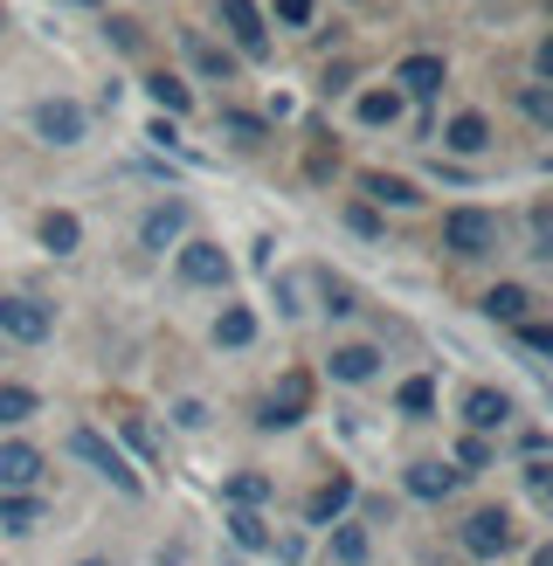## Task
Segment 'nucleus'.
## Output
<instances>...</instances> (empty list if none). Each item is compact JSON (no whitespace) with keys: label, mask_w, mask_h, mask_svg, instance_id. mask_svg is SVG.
Wrapping results in <instances>:
<instances>
[{"label":"nucleus","mask_w":553,"mask_h":566,"mask_svg":"<svg viewBox=\"0 0 553 566\" xmlns=\"http://www.w3.org/2000/svg\"><path fill=\"white\" fill-rule=\"evenodd\" d=\"M76 8H97V0H76Z\"/></svg>","instance_id":"obj_47"},{"label":"nucleus","mask_w":553,"mask_h":566,"mask_svg":"<svg viewBox=\"0 0 553 566\" xmlns=\"http://www.w3.org/2000/svg\"><path fill=\"white\" fill-rule=\"evenodd\" d=\"M519 338H525L533 353H553V325H533V318H525V325H519Z\"/></svg>","instance_id":"obj_38"},{"label":"nucleus","mask_w":553,"mask_h":566,"mask_svg":"<svg viewBox=\"0 0 553 566\" xmlns=\"http://www.w3.org/2000/svg\"><path fill=\"white\" fill-rule=\"evenodd\" d=\"M463 421H470V436L505 429V421H512V394H498V387H470V394H463Z\"/></svg>","instance_id":"obj_9"},{"label":"nucleus","mask_w":553,"mask_h":566,"mask_svg":"<svg viewBox=\"0 0 553 566\" xmlns=\"http://www.w3.org/2000/svg\"><path fill=\"white\" fill-rule=\"evenodd\" d=\"M276 21H284V28H304V21H312V0H276Z\"/></svg>","instance_id":"obj_36"},{"label":"nucleus","mask_w":553,"mask_h":566,"mask_svg":"<svg viewBox=\"0 0 553 566\" xmlns=\"http://www.w3.org/2000/svg\"><path fill=\"white\" fill-rule=\"evenodd\" d=\"M304 408H312V374H284L276 394L263 401V429H298Z\"/></svg>","instance_id":"obj_7"},{"label":"nucleus","mask_w":553,"mask_h":566,"mask_svg":"<svg viewBox=\"0 0 553 566\" xmlns=\"http://www.w3.org/2000/svg\"><path fill=\"white\" fill-rule=\"evenodd\" d=\"M395 408H401V415H429V408H436V387H429V380H401Z\"/></svg>","instance_id":"obj_31"},{"label":"nucleus","mask_w":553,"mask_h":566,"mask_svg":"<svg viewBox=\"0 0 553 566\" xmlns=\"http://www.w3.org/2000/svg\"><path fill=\"white\" fill-rule=\"evenodd\" d=\"M442 146H450V153H484L491 146V125L478 118V111H457V118L442 125Z\"/></svg>","instance_id":"obj_16"},{"label":"nucleus","mask_w":553,"mask_h":566,"mask_svg":"<svg viewBox=\"0 0 553 566\" xmlns=\"http://www.w3.org/2000/svg\"><path fill=\"white\" fill-rule=\"evenodd\" d=\"M215 8H221V28L236 35V49L249 55V63H263V55H270V28L257 14V0H215Z\"/></svg>","instance_id":"obj_5"},{"label":"nucleus","mask_w":553,"mask_h":566,"mask_svg":"<svg viewBox=\"0 0 553 566\" xmlns=\"http://www.w3.org/2000/svg\"><path fill=\"white\" fill-rule=\"evenodd\" d=\"M533 229H540V256H546V263H553V214H546V208H540V214H533Z\"/></svg>","instance_id":"obj_40"},{"label":"nucleus","mask_w":553,"mask_h":566,"mask_svg":"<svg viewBox=\"0 0 553 566\" xmlns=\"http://www.w3.org/2000/svg\"><path fill=\"white\" fill-rule=\"evenodd\" d=\"M35 138H42V146H83V104L42 97L35 104Z\"/></svg>","instance_id":"obj_6"},{"label":"nucleus","mask_w":553,"mask_h":566,"mask_svg":"<svg viewBox=\"0 0 553 566\" xmlns=\"http://www.w3.org/2000/svg\"><path fill=\"white\" fill-rule=\"evenodd\" d=\"M525 311H533V291H525V283H491L484 291V318L491 325H525Z\"/></svg>","instance_id":"obj_13"},{"label":"nucleus","mask_w":553,"mask_h":566,"mask_svg":"<svg viewBox=\"0 0 553 566\" xmlns=\"http://www.w3.org/2000/svg\"><path fill=\"white\" fill-rule=\"evenodd\" d=\"M346 229H353V235H380V221H374V208L353 201V208H346Z\"/></svg>","instance_id":"obj_37"},{"label":"nucleus","mask_w":553,"mask_h":566,"mask_svg":"<svg viewBox=\"0 0 553 566\" xmlns=\"http://www.w3.org/2000/svg\"><path fill=\"white\" fill-rule=\"evenodd\" d=\"M146 91H153V104H159V118H187V111H194V91H187L180 76H166V70L146 76Z\"/></svg>","instance_id":"obj_17"},{"label":"nucleus","mask_w":553,"mask_h":566,"mask_svg":"<svg viewBox=\"0 0 553 566\" xmlns=\"http://www.w3.org/2000/svg\"><path fill=\"white\" fill-rule=\"evenodd\" d=\"M35 525H42V497L0 491V532H35Z\"/></svg>","instance_id":"obj_21"},{"label":"nucleus","mask_w":553,"mask_h":566,"mask_svg":"<svg viewBox=\"0 0 553 566\" xmlns=\"http://www.w3.org/2000/svg\"><path fill=\"white\" fill-rule=\"evenodd\" d=\"M221 132H229L236 146H263V138H270V125L249 118V111H221Z\"/></svg>","instance_id":"obj_27"},{"label":"nucleus","mask_w":553,"mask_h":566,"mask_svg":"<svg viewBox=\"0 0 553 566\" xmlns=\"http://www.w3.org/2000/svg\"><path fill=\"white\" fill-rule=\"evenodd\" d=\"M395 83H401V91H415V97H436L442 83H450V70H442V55H401Z\"/></svg>","instance_id":"obj_11"},{"label":"nucleus","mask_w":553,"mask_h":566,"mask_svg":"<svg viewBox=\"0 0 553 566\" xmlns=\"http://www.w3.org/2000/svg\"><path fill=\"white\" fill-rule=\"evenodd\" d=\"M174 421H180V429H201L208 408H201V401H180V408H174Z\"/></svg>","instance_id":"obj_39"},{"label":"nucleus","mask_w":553,"mask_h":566,"mask_svg":"<svg viewBox=\"0 0 553 566\" xmlns=\"http://www.w3.org/2000/svg\"><path fill=\"white\" fill-rule=\"evenodd\" d=\"M249 338H257V311H249V304H221L215 346H249Z\"/></svg>","instance_id":"obj_23"},{"label":"nucleus","mask_w":553,"mask_h":566,"mask_svg":"<svg viewBox=\"0 0 553 566\" xmlns=\"http://www.w3.org/2000/svg\"><path fill=\"white\" fill-rule=\"evenodd\" d=\"M332 553H340L346 566L367 559V525H332Z\"/></svg>","instance_id":"obj_28"},{"label":"nucleus","mask_w":553,"mask_h":566,"mask_svg":"<svg viewBox=\"0 0 553 566\" xmlns=\"http://www.w3.org/2000/svg\"><path fill=\"white\" fill-rule=\"evenodd\" d=\"M457 539H463L470 559H505L519 532H512V512H498V504H491V512H470V518H463Z\"/></svg>","instance_id":"obj_3"},{"label":"nucleus","mask_w":553,"mask_h":566,"mask_svg":"<svg viewBox=\"0 0 553 566\" xmlns=\"http://www.w3.org/2000/svg\"><path fill=\"white\" fill-rule=\"evenodd\" d=\"M325 366H332V380H353V387H359V380L380 374V353H374V346H340Z\"/></svg>","instance_id":"obj_19"},{"label":"nucleus","mask_w":553,"mask_h":566,"mask_svg":"<svg viewBox=\"0 0 553 566\" xmlns=\"http://www.w3.org/2000/svg\"><path fill=\"white\" fill-rule=\"evenodd\" d=\"M118 429H125V442L138 449V457H159V442H153V429H146V421H138V415H125Z\"/></svg>","instance_id":"obj_33"},{"label":"nucleus","mask_w":553,"mask_h":566,"mask_svg":"<svg viewBox=\"0 0 553 566\" xmlns=\"http://www.w3.org/2000/svg\"><path fill=\"white\" fill-rule=\"evenodd\" d=\"M325 311H332V318H346V311H353V283H332L325 276Z\"/></svg>","instance_id":"obj_35"},{"label":"nucleus","mask_w":553,"mask_h":566,"mask_svg":"<svg viewBox=\"0 0 553 566\" xmlns=\"http://www.w3.org/2000/svg\"><path fill=\"white\" fill-rule=\"evenodd\" d=\"M359 187H367V201H387V208H415V201H422L415 180H401V174H359Z\"/></svg>","instance_id":"obj_22"},{"label":"nucleus","mask_w":553,"mask_h":566,"mask_svg":"<svg viewBox=\"0 0 553 566\" xmlns=\"http://www.w3.org/2000/svg\"><path fill=\"white\" fill-rule=\"evenodd\" d=\"M533 566H553V546H540V553H533Z\"/></svg>","instance_id":"obj_43"},{"label":"nucleus","mask_w":553,"mask_h":566,"mask_svg":"<svg viewBox=\"0 0 553 566\" xmlns=\"http://www.w3.org/2000/svg\"><path fill=\"white\" fill-rule=\"evenodd\" d=\"M0 28H8V0H0Z\"/></svg>","instance_id":"obj_46"},{"label":"nucleus","mask_w":553,"mask_h":566,"mask_svg":"<svg viewBox=\"0 0 553 566\" xmlns=\"http://www.w3.org/2000/svg\"><path fill=\"white\" fill-rule=\"evenodd\" d=\"M42 401H35V387H0V429H21L28 415H35Z\"/></svg>","instance_id":"obj_25"},{"label":"nucleus","mask_w":553,"mask_h":566,"mask_svg":"<svg viewBox=\"0 0 553 566\" xmlns=\"http://www.w3.org/2000/svg\"><path fill=\"white\" fill-rule=\"evenodd\" d=\"M442 249L463 256V263L491 256V249H498V214H484V208H450V214H442Z\"/></svg>","instance_id":"obj_1"},{"label":"nucleus","mask_w":553,"mask_h":566,"mask_svg":"<svg viewBox=\"0 0 553 566\" xmlns=\"http://www.w3.org/2000/svg\"><path fill=\"white\" fill-rule=\"evenodd\" d=\"M76 566H111V559H76Z\"/></svg>","instance_id":"obj_45"},{"label":"nucleus","mask_w":553,"mask_h":566,"mask_svg":"<svg viewBox=\"0 0 553 566\" xmlns=\"http://www.w3.org/2000/svg\"><path fill=\"white\" fill-rule=\"evenodd\" d=\"M353 504V476H332V484L312 491V504H304V518L312 525H340V512Z\"/></svg>","instance_id":"obj_15"},{"label":"nucleus","mask_w":553,"mask_h":566,"mask_svg":"<svg viewBox=\"0 0 553 566\" xmlns=\"http://www.w3.org/2000/svg\"><path fill=\"white\" fill-rule=\"evenodd\" d=\"M0 332H8V338H21V346H42V338L55 332V311H49L42 297H21V291H8V297H0Z\"/></svg>","instance_id":"obj_4"},{"label":"nucleus","mask_w":553,"mask_h":566,"mask_svg":"<svg viewBox=\"0 0 553 566\" xmlns=\"http://www.w3.org/2000/svg\"><path fill=\"white\" fill-rule=\"evenodd\" d=\"M229 539H236L242 553H263V546H270V532H263V518L249 512V504H229Z\"/></svg>","instance_id":"obj_24"},{"label":"nucleus","mask_w":553,"mask_h":566,"mask_svg":"<svg viewBox=\"0 0 553 566\" xmlns=\"http://www.w3.org/2000/svg\"><path fill=\"white\" fill-rule=\"evenodd\" d=\"M180 49L194 55V70H201V76H215V83H229V76H236V55H229V49H215V42L201 35V28H187Z\"/></svg>","instance_id":"obj_14"},{"label":"nucleus","mask_w":553,"mask_h":566,"mask_svg":"<svg viewBox=\"0 0 553 566\" xmlns=\"http://www.w3.org/2000/svg\"><path fill=\"white\" fill-rule=\"evenodd\" d=\"M519 111H525L533 125L553 132V91H546V83H525V91H519Z\"/></svg>","instance_id":"obj_29"},{"label":"nucleus","mask_w":553,"mask_h":566,"mask_svg":"<svg viewBox=\"0 0 553 566\" xmlns=\"http://www.w3.org/2000/svg\"><path fill=\"white\" fill-rule=\"evenodd\" d=\"M42 476V449L35 442H0V491H28Z\"/></svg>","instance_id":"obj_10"},{"label":"nucleus","mask_w":553,"mask_h":566,"mask_svg":"<svg viewBox=\"0 0 553 566\" xmlns=\"http://www.w3.org/2000/svg\"><path fill=\"white\" fill-rule=\"evenodd\" d=\"M525 476H533V491H546V484H553V463H540V457H533V463H525Z\"/></svg>","instance_id":"obj_41"},{"label":"nucleus","mask_w":553,"mask_h":566,"mask_svg":"<svg viewBox=\"0 0 553 566\" xmlns=\"http://www.w3.org/2000/svg\"><path fill=\"white\" fill-rule=\"evenodd\" d=\"M540 497H546V512H553V484H546V491H540Z\"/></svg>","instance_id":"obj_44"},{"label":"nucleus","mask_w":553,"mask_h":566,"mask_svg":"<svg viewBox=\"0 0 553 566\" xmlns=\"http://www.w3.org/2000/svg\"><path fill=\"white\" fill-rule=\"evenodd\" d=\"M533 70H540V76H546V83H553V35H546V42H540V55H533Z\"/></svg>","instance_id":"obj_42"},{"label":"nucleus","mask_w":553,"mask_h":566,"mask_svg":"<svg viewBox=\"0 0 553 566\" xmlns=\"http://www.w3.org/2000/svg\"><path fill=\"white\" fill-rule=\"evenodd\" d=\"M408 491L436 504V497H450V491H457V470H450V463H408Z\"/></svg>","instance_id":"obj_20"},{"label":"nucleus","mask_w":553,"mask_h":566,"mask_svg":"<svg viewBox=\"0 0 553 566\" xmlns=\"http://www.w3.org/2000/svg\"><path fill=\"white\" fill-rule=\"evenodd\" d=\"M187 235V208L180 201H159L146 221H138V242H146V249H174Z\"/></svg>","instance_id":"obj_12"},{"label":"nucleus","mask_w":553,"mask_h":566,"mask_svg":"<svg viewBox=\"0 0 553 566\" xmlns=\"http://www.w3.org/2000/svg\"><path fill=\"white\" fill-rule=\"evenodd\" d=\"M395 118H401L395 91H367V97H359V125H395Z\"/></svg>","instance_id":"obj_26"},{"label":"nucleus","mask_w":553,"mask_h":566,"mask_svg":"<svg viewBox=\"0 0 553 566\" xmlns=\"http://www.w3.org/2000/svg\"><path fill=\"white\" fill-rule=\"evenodd\" d=\"M229 504H263L270 497V476H257V470H242V476H229V491H221Z\"/></svg>","instance_id":"obj_30"},{"label":"nucleus","mask_w":553,"mask_h":566,"mask_svg":"<svg viewBox=\"0 0 553 566\" xmlns=\"http://www.w3.org/2000/svg\"><path fill=\"white\" fill-rule=\"evenodd\" d=\"M104 35H111V49H138V21H132V14H111Z\"/></svg>","instance_id":"obj_34"},{"label":"nucleus","mask_w":553,"mask_h":566,"mask_svg":"<svg viewBox=\"0 0 553 566\" xmlns=\"http://www.w3.org/2000/svg\"><path fill=\"white\" fill-rule=\"evenodd\" d=\"M470 470H491V442L484 436H463L457 442V476H470Z\"/></svg>","instance_id":"obj_32"},{"label":"nucleus","mask_w":553,"mask_h":566,"mask_svg":"<svg viewBox=\"0 0 553 566\" xmlns=\"http://www.w3.org/2000/svg\"><path fill=\"white\" fill-rule=\"evenodd\" d=\"M76 242H83V221L70 208H49L42 214V249H55V256H76Z\"/></svg>","instance_id":"obj_18"},{"label":"nucleus","mask_w":553,"mask_h":566,"mask_svg":"<svg viewBox=\"0 0 553 566\" xmlns=\"http://www.w3.org/2000/svg\"><path fill=\"white\" fill-rule=\"evenodd\" d=\"M70 457H83V463H91L97 476H104V484L111 491H125V497H138V470L118 457V449H111L97 429H70Z\"/></svg>","instance_id":"obj_2"},{"label":"nucleus","mask_w":553,"mask_h":566,"mask_svg":"<svg viewBox=\"0 0 553 566\" xmlns=\"http://www.w3.org/2000/svg\"><path fill=\"white\" fill-rule=\"evenodd\" d=\"M180 276L201 283V291H221V283L236 276V263L221 256V242H180Z\"/></svg>","instance_id":"obj_8"}]
</instances>
